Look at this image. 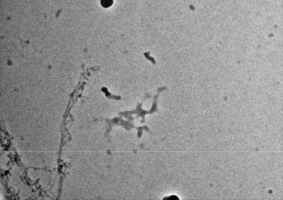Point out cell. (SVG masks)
<instances>
[{
	"label": "cell",
	"instance_id": "cell-1",
	"mask_svg": "<svg viewBox=\"0 0 283 200\" xmlns=\"http://www.w3.org/2000/svg\"><path fill=\"white\" fill-rule=\"evenodd\" d=\"M101 4L105 8L110 7L113 3V0H101Z\"/></svg>",
	"mask_w": 283,
	"mask_h": 200
},
{
	"label": "cell",
	"instance_id": "cell-2",
	"mask_svg": "<svg viewBox=\"0 0 283 200\" xmlns=\"http://www.w3.org/2000/svg\"><path fill=\"white\" fill-rule=\"evenodd\" d=\"M163 199H166V200H167V199H169V200H170V199H172V200H176V199H178H178H179V198H178V197H177V196H170V197H165V198H163Z\"/></svg>",
	"mask_w": 283,
	"mask_h": 200
}]
</instances>
